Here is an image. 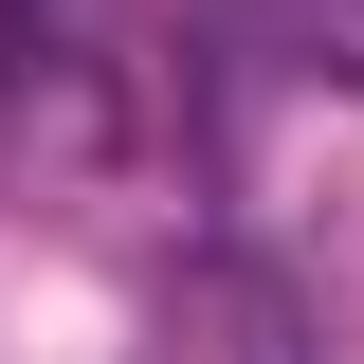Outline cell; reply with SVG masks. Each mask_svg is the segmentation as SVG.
I'll list each match as a JSON object with an SVG mask.
<instances>
[{
	"label": "cell",
	"instance_id": "1",
	"mask_svg": "<svg viewBox=\"0 0 364 364\" xmlns=\"http://www.w3.org/2000/svg\"><path fill=\"white\" fill-rule=\"evenodd\" d=\"M182 364H328V346H310V310H291L255 255H200L182 273Z\"/></svg>",
	"mask_w": 364,
	"mask_h": 364
}]
</instances>
